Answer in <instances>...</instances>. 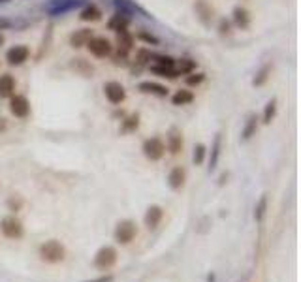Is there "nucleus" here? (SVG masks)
Here are the masks:
<instances>
[{"instance_id":"nucleus-14","label":"nucleus","mask_w":301,"mask_h":282,"mask_svg":"<svg viewBox=\"0 0 301 282\" xmlns=\"http://www.w3.org/2000/svg\"><path fill=\"white\" fill-rule=\"evenodd\" d=\"M194 10H196L198 19L202 21V25L211 26V23H213V17H215V10H213V8H211L205 0H198V2L194 4Z\"/></svg>"},{"instance_id":"nucleus-26","label":"nucleus","mask_w":301,"mask_h":282,"mask_svg":"<svg viewBox=\"0 0 301 282\" xmlns=\"http://www.w3.org/2000/svg\"><path fill=\"white\" fill-rule=\"evenodd\" d=\"M277 115V98H271L264 108V115H262V123L264 124H271L273 119Z\"/></svg>"},{"instance_id":"nucleus-34","label":"nucleus","mask_w":301,"mask_h":282,"mask_svg":"<svg viewBox=\"0 0 301 282\" xmlns=\"http://www.w3.org/2000/svg\"><path fill=\"white\" fill-rule=\"evenodd\" d=\"M151 51H147V49H139L138 53H136V62H138V66H145L147 62L151 61Z\"/></svg>"},{"instance_id":"nucleus-19","label":"nucleus","mask_w":301,"mask_h":282,"mask_svg":"<svg viewBox=\"0 0 301 282\" xmlns=\"http://www.w3.org/2000/svg\"><path fill=\"white\" fill-rule=\"evenodd\" d=\"M128 25H130V17L120 12H115V15H111V19L108 21L109 30H113V32L128 30Z\"/></svg>"},{"instance_id":"nucleus-6","label":"nucleus","mask_w":301,"mask_h":282,"mask_svg":"<svg viewBox=\"0 0 301 282\" xmlns=\"http://www.w3.org/2000/svg\"><path fill=\"white\" fill-rule=\"evenodd\" d=\"M85 0H49L46 4V12L53 17H57V15H64V13L81 8Z\"/></svg>"},{"instance_id":"nucleus-33","label":"nucleus","mask_w":301,"mask_h":282,"mask_svg":"<svg viewBox=\"0 0 301 282\" xmlns=\"http://www.w3.org/2000/svg\"><path fill=\"white\" fill-rule=\"evenodd\" d=\"M185 81H186V85L190 87H198L202 85L205 81V74H202V72H190V74H186V77H185Z\"/></svg>"},{"instance_id":"nucleus-28","label":"nucleus","mask_w":301,"mask_h":282,"mask_svg":"<svg viewBox=\"0 0 301 282\" xmlns=\"http://www.w3.org/2000/svg\"><path fill=\"white\" fill-rule=\"evenodd\" d=\"M151 72L160 75V77H168V79H175V77H179V72H177L175 68H168V66H157V64H151Z\"/></svg>"},{"instance_id":"nucleus-9","label":"nucleus","mask_w":301,"mask_h":282,"mask_svg":"<svg viewBox=\"0 0 301 282\" xmlns=\"http://www.w3.org/2000/svg\"><path fill=\"white\" fill-rule=\"evenodd\" d=\"M10 113L17 119H26L30 115V102L23 94H13L10 98Z\"/></svg>"},{"instance_id":"nucleus-40","label":"nucleus","mask_w":301,"mask_h":282,"mask_svg":"<svg viewBox=\"0 0 301 282\" xmlns=\"http://www.w3.org/2000/svg\"><path fill=\"white\" fill-rule=\"evenodd\" d=\"M4 2H10V0H0V4H4Z\"/></svg>"},{"instance_id":"nucleus-21","label":"nucleus","mask_w":301,"mask_h":282,"mask_svg":"<svg viewBox=\"0 0 301 282\" xmlns=\"http://www.w3.org/2000/svg\"><path fill=\"white\" fill-rule=\"evenodd\" d=\"M79 19L83 23H96V21L102 19V10L98 8L96 4H87L79 13Z\"/></svg>"},{"instance_id":"nucleus-30","label":"nucleus","mask_w":301,"mask_h":282,"mask_svg":"<svg viewBox=\"0 0 301 282\" xmlns=\"http://www.w3.org/2000/svg\"><path fill=\"white\" fill-rule=\"evenodd\" d=\"M205 156H207V147H205L204 143L194 145V154H192L194 166H202L205 162Z\"/></svg>"},{"instance_id":"nucleus-18","label":"nucleus","mask_w":301,"mask_h":282,"mask_svg":"<svg viewBox=\"0 0 301 282\" xmlns=\"http://www.w3.org/2000/svg\"><path fill=\"white\" fill-rule=\"evenodd\" d=\"M220 152H222V132H217L215 139H213V145H211V152H209V172L217 170Z\"/></svg>"},{"instance_id":"nucleus-7","label":"nucleus","mask_w":301,"mask_h":282,"mask_svg":"<svg viewBox=\"0 0 301 282\" xmlns=\"http://www.w3.org/2000/svg\"><path fill=\"white\" fill-rule=\"evenodd\" d=\"M87 49L96 59H106L113 53V45L106 36H93L87 43Z\"/></svg>"},{"instance_id":"nucleus-15","label":"nucleus","mask_w":301,"mask_h":282,"mask_svg":"<svg viewBox=\"0 0 301 282\" xmlns=\"http://www.w3.org/2000/svg\"><path fill=\"white\" fill-rule=\"evenodd\" d=\"M183 147H185V137L181 134L177 128H171L168 134V143H166V149H168L169 152L175 156V154H179L183 152Z\"/></svg>"},{"instance_id":"nucleus-13","label":"nucleus","mask_w":301,"mask_h":282,"mask_svg":"<svg viewBox=\"0 0 301 282\" xmlns=\"http://www.w3.org/2000/svg\"><path fill=\"white\" fill-rule=\"evenodd\" d=\"M186 183V170L183 168V166H175V168H171V172L168 175V184L171 190H175V192H179L181 188L185 186Z\"/></svg>"},{"instance_id":"nucleus-10","label":"nucleus","mask_w":301,"mask_h":282,"mask_svg":"<svg viewBox=\"0 0 301 282\" xmlns=\"http://www.w3.org/2000/svg\"><path fill=\"white\" fill-rule=\"evenodd\" d=\"M28 57H30V49L26 45H23V43L13 45V47L6 51V62L10 66H21V64L28 61Z\"/></svg>"},{"instance_id":"nucleus-8","label":"nucleus","mask_w":301,"mask_h":282,"mask_svg":"<svg viewBox=\"0 0 301 282\" xmlns=\"http://www.w3.org/2000/svg\"><path fill=\"white\" fill-rule=\"evenodd\" d=\"M104 96L108 98L111 106H120L126 100V90H124L122 83H119V81H108L104 85Z\"/></svg>"},{"instance_id":"nucleus-29","label":"nucleus","mask_w":301,"mask_h":282,"mask_svg":"<svg viewBox=\"0 0 301 282\" xmlns=\"http://www.w3.org/2000/svg\"><path fill=\"white\" fill-rule=\"evenodd\" d=\"M196 61H192V59H179V61H175V70L181 74H190V72H194L196 70Z\"/></svg>"},{"instance_id":"nucleus-5","label":"nucleus","mask_w":301,"mask_h":282,"mask_svg":"<svg viewBox=\"0 0 301 282\" xmlns=\"http://www.w3.org/2000/svg\"><path fill=\"white\" fill-rule=\"evenodd\" d=\"M0 232H2V235L6 239L17 241V239H21L24 235V226L17 217H4L0 220Z\"/></svg>"},{"instance_id":"nucleus-17","label":"nucleus","mask_w":301,"mask_h":282,"mask_svg":"<svg viewBox=\"0 0 301 282\" xmlns=\"http://www.w3.org/2000/svg\"><path fill=\"white\" fill-rule=\"evenodd\" d=\"M93 36H94L93 28H79V30H75V32L70 34V45H72L73 49H81V47H85L89 43V40Z\"/></svg>"},{"instance_id":"nucleus-31","label":"nucleus","mask_w":301,"mask_h":282,"mask_svg":"<svg viewBox=\"0 0 301 282\" xmlns=\"http://www.w3.org/2000/svg\"><path fill=\"white\" fill-rule=\"evenodd\" d=\"M265 211H267V196H262L260 197V201L256 203V207H254V220L256 222H262L265 217Z\"/></svg>"},{"instance_id":"nucleus-12","label":"nucleus","mask_w":301,"mask_h":282,"mask_svg":"<svg viewBox=\"0 0 301 282\" xmlns=\"http://www.w3.org/2000/svg\"><path fill=\"white\" fill-rule=\"evenodd\" d=\"M138 88L143 92V94H153V96H158V98H166L169 94V88L162 83H157V81H141Z\"/></svg>"},{"instance_id":"nucleus-20","label":"nucleus","mask_w":301,"mask_h":282,"mask_svg":"<svg viewBox=\"0 0 301 282\" xmlns=\"http://www.w3.org/2000/svg\"><path fill=\"white\" fill-rule=\"evenodd\" d=\"M15 94V79L12 74L0 75V98H12Z\"/></svg>"},{"instance_id":"nucleus-27","label":"nucleus","mask_w":301,"mask_h":282,"mask_svg":"<svg viewBox=\"0 0 301 282\" xmlns=\"http://www.w3.org/2000/svg\"><path fill=\"white\" fill-rule=\"evenodd\" d=\"M138 126H139V115L138 113H132V115H128L122 124H120V130L124 132V134H132L138 130Z\"/></svg>"},{"instance_id":"nucleus-36","label":"nucleus","mask_w":301,"mask_h":282,"mask_svg":"<svg viewBox=\"0 0 301 282\" xmlns=\"http://www.w3.org/2000/svg\"><path fill=\"white\" fill-rule=\"evenodd\" d=\"M8 205H10V209H12L13 213H17V211L21 209V205H23V201H21V199H17V203H15V199L10 197V199H8Z\"/></svg>"},{"instance_id":"nucleus-4","label":"nucleus","mask_w":301,"mask_h":282,"mask_svg":"<svg viewBox=\"0 0 301 282\" xmlns=\"http://www.w3.org/2000/svg\"><path fill=\"white\" fill-rule=\"evenodd\" d=\"M141 151H143V156L147 160L158 162V160L164 158V154H166V143L158 135H153V137H147L143 141Z\"/></svg>"},{"instance_id":"nucleus-39","label":"nucleus","mask_w":301,"mask_h":282,"mask_svg":"<svg viewBox=\"0 0 301 282\" xmlns=\"http://www.w3.org/2000/svg\"><path fill=\"white\" fill-rule=\"evenodd\" d=\"M2 43H4V36H2V34H0V45H2Z\"/></svg>"},{"instance_id":"nucleus-1","label":"nucleus","mask_w":301,"mask_h":282,"mask_svg":"<svg viewBox=\"0 0 301 282\" xmlns=\"http://www.w3.org/2000/svg\"><path fill=\"white\" fill-rule=\"evenodd\" d=\"M38 256L46 263H60L66 258V248L57 239H49L46 243H42L38 248Z\"/></svg>"},{"instance_id":"nucleus-32","label":"nucleus","mask_w":301,"mask_h":282,"mask_svg":"<svg viewBox=\"0 0 301 282\" xmlns=\"http://www.w3.org/2000/svg\"><path fill=\"white\" fill-rule=\"evenodd\" d=\"M151 61H155L157 66H168V68H175V59L169 55H153Z\"/></svg>"},{"instance_id":"nucleus-2","label":"nucleus","mask_w":301,"mask_h":282,"mask_svg":"<svg viewBox=\"0 0 301 282\" xmlns=\"http://www.w3.org/2000/svg\"><path fill=\"white\" fill-rule=\"evenodd\" d=\"M138 235V224L130 218L126 220L117 222L115 226V232H113V239L119 243V245H130L134 239Z\"/></svg>"},{"instance_id":"nucleus-23","label":"nucleus","mask_w":301,"mask_h":282,"mask_svg":"<svg viewBox=\"0 0 301 282\" xmlns=\"http://www.w3.org/2000/svg\"><path fill=\"white\" fill-rule=\"evenodd\" d=\"M194 102V92L192 90H188V88H179V90H175V94L171 96V104L173 106H188V104H192Z\"/></svg>"},{"instance_id":"nucleus-35","label":"nucleus","mask_w":301,"mask_h":282,"mask_svg":"<svg viewBox=\"0 0 301 282\" xmlns=\"http://www.w3.org/2000/svg\"><path fill=\"white\" fill-rule=\"evenodd\" d=\"M230 32H232V23H230L228 19H220V23H218V34L220 36H228Z\"/></svg>"},{"instance_id":"nucleus-25","label":"nucleus","mask_w":301,"mask_h":282,"mask_svg":"<svg viewBox=\"0 0 301 282\" xmlns=\"http://www.w3.org/2000/svg\"><path fill=\"white\" fill-rule=\"evenodd\" d=\"M271 70H273V64H264L258 72H256V75H254L253 79V87H264L267 81H269V75H271Z\"/></svg>"},{"instance_id":"nucleus-24","label":"nucleus","mask_w":301,"mask_h":282,"mask_svg":"<svg viewBox=\"0 0 301 282\" xmlns=\"http://www.w3.org/2000/svg\"><path fill=\"white\" fill-rule=\"evenodd\" d=\"M115 6H117V12H120V13H124V15H132V13H136V12H141V13H145L136 2H132V0H115ZM147 15V13H145ZM149 17V15H147Z\"/></svg>"},{"instance_id":"nucleus-38","label":"nucleus","mask_w":301,"mask_h":282,"mask_svg":"<svg viewBox=\"0 0 301 282\" xmlns=\"http://www.w3.org/2000/svg\"><path fill=\"white\" fill-rule=\"evenodd\" d=\"M113 275H102V277H98V279H93V281H85V282H113Z\"/></svg>"},{"instance_id":"nucleus-11","label":"nucleus","mask_w":301,"mask_h":282,"mask_svg":"<svg viewBox=\"0 0 301 282\" xmlns=\"http://www.w3.org/2000/svg\"><path fill=\"white\" fill-rule=\"evenodd\" d=\"M162 218H164V209L160 207V205H149V209H147V213H145L143 217L145 228L147 230H157L158 224L162 222Z\"/></svg>"},{"instance_id":"nucleus-22","label":"nucleus","mask_w":301,"mask_h":282,"mask_svg":"<svg viewBox=\"0 0 301 282\" xmlns=\"http://www.w3.org/2000/svg\"><path fill=\"white\" fill-rule=\"evenodd\" d=\"M258 117H256V113H251L249 117H247V121H245V126H243V132H241V139L243 141H249L253 135H256V130H258Z\"/></svg>"},{"instance_id":"nucleus-3","label":"nucleus","mask_w":301,"mask_h":282,"mask_svg":"<svg viewBox=\"0 0 301 282\" xmlns=\"http://www.w3.org/2000/svg\"><path fill=\"white\" fill-rule=\"evenodd\" d=\"M117 260H119L117 248L111 245H106V246H102L96 254H94L93 263H94V267H96L98 271H108L117 263Z\"/></svg>"},{"instance_id":"nucleus-16","label":"nucleus","mask_w":301,"mask_h":282,"mask_svg":"<svg viewBox=\"0 0 301 282\" xmlns=\"http://www.w3.org/2000/svg\"><path fill=\"white\" fill-rule=\"evenodd\" d=\"M232 23L241 30L249 28L251 26V13H249V10L243 8V6H235L232 10Z\"/></svg>"},{"instance_id":"nucleus-37","label":"nucleus","mask_w":301,"mask_h":282,"mask_svg":"<svg viewBox=\"0 0 301 282\" xmlns=\"http://www.w3.org/2000/svg\"><path fill=\"white\" fill-rule=\"evenodd\" d=\"M139 38H141V40H145L147 43H155V45L158 43V38H155L153 34H145V32H141V34H139Z\"/></svg>"}]
</instances>
